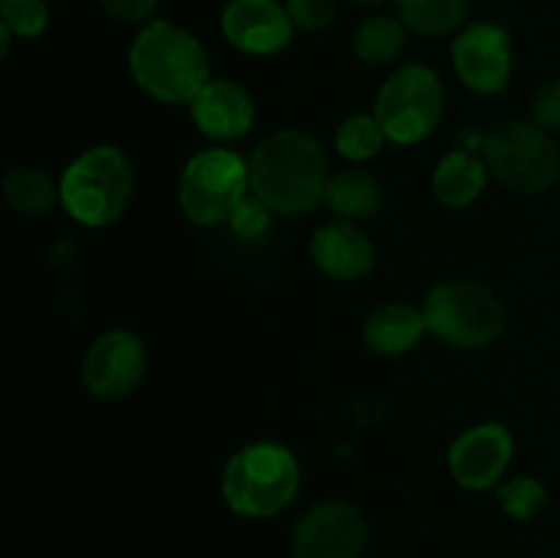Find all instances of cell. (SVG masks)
I'll return each mask as SVG.
<instances>
[{
    "label": "cell",
    "instance_id": "cell-1",
    "mask_svg": "<svg viewBox=\"0 0 560 558\" xmlns=\"http://www.w3.org/2000/svg\"><path fill=\"white\" fill-rule=\"evenodd\" d=\"M249 186L273 213L301 217L326 200V151L301 129L273 131L252 151Z\"/></svg>",
    "mask_w": 560,
    "mask_h": 558
},
{
    "label": "cell",
    "instance_id": "cell-2",
    "mask_svg": "<svg viewBox=\"0 0 560 558\" xmlns=\"http://www.w3.org/2000/svg\"><path fill=\"white\" fill-rule=\"evenodd\" d=\"M137 85L162 104H191L211 80L208 55L197 36L167 20L145 22L129 47Z\"/></svg>",
    "mask_w": 560,
    "mask_h": 558
},
{
    "label": "cell",
    "instance_id": "cell-3",
    "mask_svg": "<svg viewBox=\"0 0 560 558\" xmlns=\"http://www.w3.org/2000/svg\"><path fill=\"white\" fill-rule=\"evenodd\" d=\"M301 487V465L288 446L277 441H255L228 460L222 474V496L241 518L266 520L293 503Z\"/></svg>",
    "mask_w": 560,
    "mask_h": 558
},
{
    "label": "cell",
    "instance_id": "cell-4",
    "mask_svg": "<svg viewBox=\"0 0 560 558\" xmlns=\"http://www.w3.org/2000/svg\"><path fill=\"white\" fill-rule=\"evenodd\" d=\"M135 197V167L118 146L82 151L60 175V206L85 228L118 222Z\"/></svg>",
    "mask_w": 560,
    "mask_h": 558
},
{
    "label": "cell",
    "instance_id": "cell-5",
    "mask_svg": "<svg viewBox=\"0 0 560 558\" xmlns=\"http://www.w3.org/2000/svg\"><path fill=\"white\" fill-rule=\"evenodd\" d=\"M427 328L452 348L474 350L495 342L506 328V312L498 295L476 279H446L427 293Z\"/></svg>",
    "mask_w": 560,
    "mask_h": 558
},
{
    "label": "cell",
    "instance_id": "cell-6",
    "mask_svg": "<svg viewBox=\"0 0 560 558\" xmlns=\"http://www.w3.org/2000/svg\"><path fill=\"white\" fill-rule=\"evenodd\" d=\"M485 162L492 178L520 195H541L560 175V153L550 131L534 120H506L485 140Z\"/></svg>",
    "mask_w": 560,
    "mask_h": 558
},
{
    "label": "cell",
    "instance_id": "cell-7",
    "mask_svg": "<svg viewBox=\"0 0 560 558\" xmlns=\"http://www.w3.org/2000/svg\"><path fill=\"white\" fill-rule=\"evenodd\" d=\"M249 189V162L244 156L228 148H206L186 162L178 202L189 222L213 228L228 222Z\"/></svg>",
    "mask_w": 560,
    "mask_h": 558
},
{
    "label": "cell",
    "instance_id": "cell-8",
    "mask_svg": "<svg viewBox=\"0 0 560 558\" xmlns=\"http://www.w3.org/2000/svg\"><path fill=\"white\" fill-rule=\"evenodd\" d=\"M446 91L430 66L408 63L394 71L375 98V118L397 146H416L438 129Z\"/></svg>",
    "mask_w": 560,
    "mask_h": 558
},
{
    "label": "cell",
    "instance_id": "cell-9",
    "mask_svg": "<svg viewBox=\"0 0 560 558\" xmlns=\"http://www.w3.org/2000/svg\"><path fill=\"white\" fill-rule=\"evenodd\" d=\"M366 536L364 514L342 498H328L301 514L290 550L293 558H361Z\"/></svg>",
    "mask_w": 560,
    "mask_h": 558
},
{
    "label": "cell",
    "instance_id": "cell-10",
    "mask_svg": "<svg viewBox=\"0 0 560 558\" xmlns=\"http://www.w3.org/2000/svg\"><path fill=\"white\" fill-rule=\"evenodd\" d=\"M145 342L126 328H113L93 339L82 361V383L98 399L129 397L145 381Z\"/></svg>",
    "mask_w": 560,
    "mask_h": 558
},
{
    "label": "cell",
    "instance_id": "cell-11",
    "mask_svg": "<svg viewBox=\"0 0 560 558\" xmlns=\"http://www.w3.org/2000/svg\"><path fill=\"white\" fill-rule=\"evenodd\" d=\"M452 66L465 88L495 96L512 80V36L495 22H474L452 42Z\"/></svg>",
    "mask_w": 560,
    "mask_h": 558
},
{
    "label": "cell",
    "instance_id": "cell-12",
    "mask_svg": "<svg viewBox=\"0 0 560 558\" xmlns=\"http://www.w3.org/2000/svg\"><path fill=\"white\" fill-rule=\"evenodd\" d=\"M514 457V438L509 427L485 421L465 430L448 449V470L465 490H490L503 479Z\"/></svg>",
    "mask_w": 560,
    "mask_h": 558
},
{
    "label": "cell",
    "instance_id": "cell-13",
    "mask_svg": "<svg viewBox=\"0 0 560 558\" xmlns=\"http://www.w3.org/2000/svg\"><path fill=\"white\" fill-rule=\"evenodd\" d=\"M222 33L241 53L268 58L290 47L295 25L279 0H228L222 9Z\"/></svg>",
    "mask_w": 560,
    "mask_h": 558
},
{
    "label": "cell",
    "instance_id": "cell-14",
    "mask_svg": "<svg viewBox=\"0 0 560 558\" xmlns=\"http://www.w3.org/2000/svg\"><path fill=\"white\" fill-rule=\"evenodd\" d=\"M189 109L197 131L219 142L249 135L257 115L249 91L235 80H208Z\"/></svg>",
    "mask_w": 560,
    "mask_h": 558
},
{
    "label": "cell",
    "instance_id": "cell-15",
    "mask_svg": "<svg viewBox=\"0 0 560 558\" xmlns=\"http://www.w3.org/2000/svg\"><path fill=\"white\" fill-rule=\"evenodd\" d=\"M310 255L317 271L331 279H359L375 266V246L355 222L334 219L315 230Z\"/></svg>",
    "mask_w": 560,
    "mask_h": 558
},
{
    "label": "cell",
    "instance_id": "cell-16",
    "mask_svg": "<svg viewBox=\"0 0 560 558\" xmlns=\"http://www.w3.org/2000/svg\"><path fill=\"white\" fill-rule=\"evenodd\" d=\"M424 312L405 301H388L372 310L364 321V342L377 356H402L424 339Z\"/></svg>",
    "mask_w": 560,
    "mask_h": 558
},
{
    "label": "cell",
    "instance_id": "cell-17",
    "mask_svg": "<svg viewBox=\"0 0 560 558\" xmlns=\"http://www.w3.org/2000/svg\"><path fill=\"white\" fill-rule=\"evenodd\" d=\"M383 186L372 173L359 167L339 170L328 178L326 202L334 217L345 222H366L375 219L383 208Z\"/></svg>",
    "mask_w": 560,
    "mask_h": 558
},
{
    "label": "cell",
    "instance_id": "cell-18",
    "mask_svg": "<svg viewBox=\"0 0 560 558\" xmlns=\"http://www.w3.org/2000/svg\"><path fill=\"white\" fill-rule=\"evenodd\" d=\"M487 175V162L474 151H452L432 173V191L446 208H465L485 191Z\"/></svg>",
    "mask_w": 560,
    "mask_h": 558
},
{
    "label": "cell",
    "instance_id": "cell-19",
    "mask_svg": "<svg viewBox=\"0 0 560 558\" xmlns=\"http://www.w3.org/2000/svg\"><path fill=\"white\" fill-rule=\"evenodd\" d=\"M3 195L22 217H49L60 206V184L36 164H14L3 178Z\"/></svg>",
    "mask_w": 560,
    "mask_h": 558
},
{
    "label": "cell",
    "instance_id": "cell-20",
    "mask_svg": "<svg viewBox=\"0 0 560 558\" xmlns=\"http://www.w3.org/2000/svg\"><path fill=\"white\" fill-rule=\"evenodd\" d=\"M470 0H397L399 20L419 36L438 38L457 31L468 16Z\"/></svg>",
    "mask_w": 560,
    "mask_h": 558
},
{
    "label": "cell",
    "instance_id": "cell-21",
    "mask_svg": "<svg viewBox=\"0 0 560 558\" xmlns=\"http://www.w3.org/2000/svg\"><path fill=\"white\" fill-rule=\"evenodd\" d=\"M405 36H408V27L402 20L383 14L370 16L355 31L353 53L366 66H388L405 49Z\"/></svg>",
    "mask_w": 560,
    "mask_h": 558
},
{
    "label": "cell",
    "instance_id": "cell-22",
    "mask_svg": "<svg viewBox=\"0 0 560 558\" xmlns=\"http://www.w3.org/2000/svg\"><path fill=\"white\" fill-rule=\"evenodd\" d=\"M386 142L388 137L383 126L377 124L375 115L366 113H355L345 118L337 126V135H334V146L348 162H370L383 151Z\"/></svg>",
    "mask_w": 560,
    "mask_h": 558
},
{
    "label": "cell",
    "instance_id": "cell-23",
    "mask_svg": "<svg viewBox=\"0 0 560 558\" xmlns=\"http://www.w3.org/2000/svg\"><path fill=\"white\" fill-rule=\"evenodd\" d=\"M547 487L536 476H514L498 487V503L514 520H534L547 509Z\"/></svg>",
    "mask_w": 560,
    "mask_h": 558
},
{
    "label": "cell",
    "instance_id": "cell-24",
    "mask_svg": "<svg viewBox=\"0 0 560 558\" xmlns=\"http://www.w3.org/2000/svg\"><path fill=\"white\" fill-rule=\"evenodd\" d=\"M0 14H3L0 25L16 38H36L49 25V9L44 0H3Z\"/></svg>",
    "mask_w": 560,
    "mask_h": 558
},
{
    "label": "cell",
    "instance_id": "cell-25",
    "mask_svg": "<svg viewBox=\"0 0 560 558\" xmlns=\"http://www.w3.org/2000/svg\"><path fill=\"white\" fill-rule=\"evenodd\" d=\"M339 3L342 0H284L290 20H293L295 31L317 33L326 31L339 14Z\"/></svg>",
    "mask_w": 560,
    "mask_h": 558
},
{
    "label": "cell",
    "instance_id": "cell-26",
    "mask_svg": "<svg viewBox=\"0 0 560 558\" xmlns=\"http://www.w3.org/2000/svg\"><path fill=\"white\" fill-rule=\"evenodd\" d=\"M271 208L266 206V202L260 200L257 195H246L244 200L235 206V211L230 213V228H233L235 235H241V239H257V235H262L268 230V224H271Z\"/></svg>",
    "mask_w": 560,
    "mask_h": 558
},
{
    "label": "cell",
    "instance_id": "cell-27",
    "mask_svg": "<svg viewBox=\"0 0 560 558\" xmlns=\"http://www.w3.org/2000/svg\"><path fill=\"white\" fill-rule=\"evenodd\" d=\"M530 120L545 131H560V77H552L530 102Z\"/></svg>",
    "mask_w": 560,
    "mask_h": 558
},
{
    "label": "cell",
    "instance_id": "cell-28",
    "mask_svg": "<svg viewBox=\"0 0 560 558\" xmlns=\"http://www.w3.org/2000/svg\"><path fill=\"white\" fill-rule=\"evenodd\" d=\"M104 11L118 22H151L159 0H98Z\"/></svg>",
    "mask_w": 560,
    "mask_h": 558
},
{
    "label": "cell",
    "instance_id": "cell-29",
    "mask_svg": "<svg viewBox=\"0 0 560 558\" xmlns=\"http://www.w3.org/2000/svg\"><path fill=\"white\" fill-rule=\"evenodd\" d=\"M350 3H355V5H381V3H386V0H350Z\"/></svg>",
    "mask_w": 560,
    "mask_h": 558
}]
</instances>
